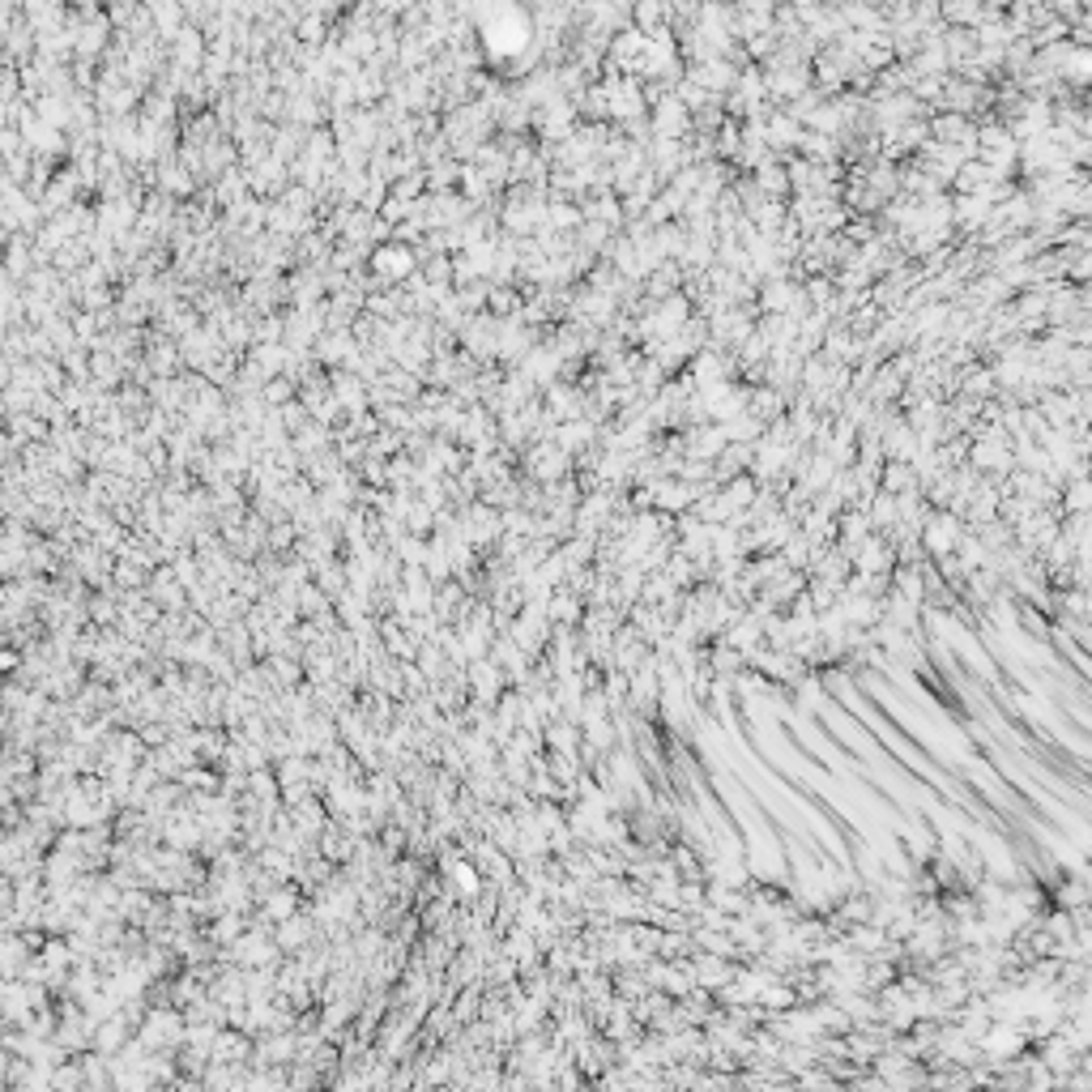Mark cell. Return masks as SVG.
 Wrapping results in <instances>:
<instances>
[{"label":"cell","mask_w":1092,"mask_h":1092,"mask_svg":"<svg viewBox=\"0 0 1092 1092\" xmlns=\"http://www.w3.org/2000/svg\"><path fill=\"white\" fill-rule=\"evenodd\" d=\"M880 487H884L888 495H905V491L917 487V470L909 466V461H888L884 474H880Z\"/></svg>","instance_id":"5b68a950"},{"label":"cell","mask_w":1092,"mask_h":1092,"mask_svg":"<svg viewBox=\"0 0 1092 1092\" xmlns=\"http://www.w3.org/2000/svg\"><path fill=\"white\" fill-rule=\"evenodd\" d=\"M764 1011H790V1007H798V994H794V986L781 978V974H772L768 982H764V990H760V999H756Z\"/></svg>","instance_id":"277c9868"},{"label":"cell","mask_w":1092,"mask_h":1092,"mask_svg":"<svg viewBox=\"0 0 1092 1092\" xmlns=\"http://www.w3.org/2000/svg\"><path fill=\"white\" fill-rule=\"evenodd\" d=\"M960 533H964L960 513H952V508H935V513L927 517V525L917 529V542H921V551H927L931 560H939V555H948L956 547Z\"/></svg>","instance_id":"6da1fadb"},{"label":"cell","mask_w":1092,"mask_h":1092,"mask_svg":"<svg viewBox=\"0 0 1092 1092\" xmlns=\"http://www.w3.org/2000/svg\"><path fill=\"white\" fill-rule=\"evenodd\" d=\"M849 564H854V572H862V576H880V572L896 568V551H892V542L884 538V533H866V538L854 547V555H849Z\"/></svg>","instance_id":"7a4b0ae2"},{"label":"cell","mask_w":1092,"mask_h":1092,"mask_svg":"<svg viewBox=\"0 0 1092 1092\" xmlns=\"http://www.w3.org/2000/svg\"><path fill=\"white\" fill-rule=\"evenodd\" d=\"M547 619L555 623V627H576L580 623V615H585V602H580V594H572L568 585H555L551 594H547Z\"/></svg>","instance_id":"3957f363"}]
</instances>
